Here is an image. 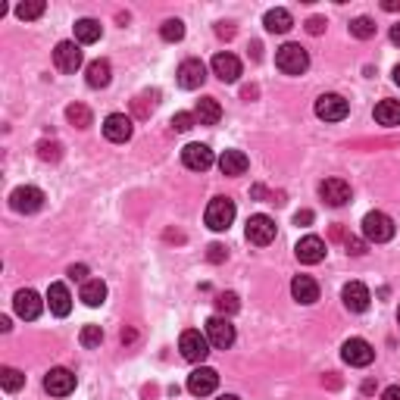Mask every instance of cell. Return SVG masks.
Returning a JSON list of instances; mask_svg holds the SVG:
<instances>
[{"label": "cell", "instance_id": "cell-45", "mask_svg": "<svg viewBox=\"0 0 400 400\" xmlns=\"http://www.w3.org/2000/svg\"><path fill=\"white\" fill-rule=\"evenodd\" d=\"M382 400H400V384H391V388H384Z\"/></svg>", "mask_w": 400, "mask_h": 400}, {"label": "cell", "instance_id": "cell-1", "mask_svg": "<svg viewBox=\"0 0 400 400\" xmlns=\"http://www.w3.org/2000/svg\"><path fill=\"white\" fill-rule=\"evenodd\" d=\"M363 235L366 241H375V244H384L394 238V219L382 210H372V213L363 216Z\"/></svg>", "mask_w": 400, "mask_h": 400}, {"label": "cell", "instance_id": "cell-16", "mask_svg": "<svg viewBox=\"0 0 400 400\" xmlns=\"http://www.w3.org/2000/svg\"><path fill=\"white\" fill-rule=\"evenodd\" d=\"M294 253H297V260H301V263H307V266L322 263V260H325V241L319 235H307V238H301V241H297Z\"/></svg>", "mask_w": 400, "mask_h": 400}, {"label": "cell", "instance_id": "cell-30", "mask_svg": "<svg viewBox=\"0 0 400 400\" xmlns=\"http://www.w3.org/2000/svg\"><path fill=\"white\" fill-rule=\"evenodd\" d=\"M66 119H69L75 128H88V126H91V110H88L85 104H69V107H66Z\"/></svg>", "mask_w": 400, "mask_h": 400}, {"label": "cell", "instance_id": "cell-53", "mask_svg": "<svg viewBox=\"0 0 400 400\" xmlns=\"http://www.w3.org/2000/svg\"><path fill=\"white\" fill-rule=\"evenodd\" d=\"M216 400H241V397H235V394H222V397H216Z\"/></svg>", "mask_w": 400, "mask_h": 400}, {"label": "cell", "instance_id": "cell-48", "mask_svg": "<svg viewBox=\"0 0 400 400\" xmlns=\"http://www.w3.org/2000/svg\"><path fill=\"white\" fill-rule=\"evenodd\" d=\"M382 10H388V13H397V10H400V0H384V4H382Z\"/></svg>", "mask_w": 400, "mask_h": 400}, {"label": "cell", "instance_id": "cell-27", "mask_svg": "<svg viewBox=\"0 0 400 400\" xmlns=\"http://www.w3.org/2000/svg\"><path fill=\"white\" fill-rule=\"evenodd\" d=\"M110 63L107 60H94V63H88V85L91 88H107V85H110Z\"/></svg>", "mask_w": 400, "mask_h": 400}, {"label": "cell", "instance_id": "cell-29", "mask_svg": "<svg viewBox=\"0 0 400 400\" xmlns=\"http://www.w3.org/2000/svg\"><path fill=\"white\" fill-rule=\"evenodd\" d=\"M100 23L97 19H78L75 23V41H82V44H94V41H100Z\"/></svg>", "mask_w": 400, "mask_h": 400}, {"label": "cell", "instance_id": "cell-35", "mask_svg": "<svg viewBox=\"0 0 400 400\" xmlns=\"http://www.w3.org/2000/svg\"><path fill=\"white\" fill-rule=\"evenodd\" d=\"M41 13H44V0H25V4L16 6V16L25 19V23H28V19H38Z\"/></svg>", "mask_w": 400, "mask_h": 400}, {"label": "cell", "instance_id": "cell-5", "mask_svg": "<svg viewBox=\"0 0 400 400\" xmlns=\"http://www.w3.org/2000/svg\"><path fill=\"white\" fill-rule=\"evenodd\" d=\"M10 207L16 210V213H38V210L44 207V191L35 185L16 188V191L10 194Z\"/></svg>", "mask_w": 400, "mask_h": 400}, {"label": "cell", "instance_id": "cell-40", "mask_svg": "<svg viewBox=\"0 0 400 400\" xmlns=\"http://www.w3.org/2000/svg\"><path fill=\"white\" fill-rule=\"evenodd\" d=\"M347 253L363 257V253H366V241H363V238H347Z\"/></svg>", "mask_w": 400, "mask_h": 400}, {"label": "cell", "instance_id": "cell-39", "mask_svg": "<svg viewBox=\"0 0 400 400\" xmlns=\"http://www.w3.org/2000/svg\"><path fill=\"white\" fill-rule=\"evenodd\" d=\"M194 113H176L172 116V128H176V132H191L194 128Z\"/></svg>", "mask_w": 400, "mask_h": 400}, {"label": "cell", "instance_id": "cell-33", "mask_svg": "<svg viewBox=\"0 0 400 400\" xmlns=\"http://www.w3.org/2000/svg\"><path fill=\"white\" fill-rule=\"evenodd\" d=\"M0 384H4V391H19L25 384V375L13 366H4L0 369Z\"/></svg>", "mask_w": 400, "mask_h": 400}, {"label": "cell", "instance_id": "cell-36", "mask_svg": "<svg viewBox=\"0 0 400 400\" xmlns=\"http://www.w3.org/2000/svg\"><path fill=\"white\" fill-rule=\"evenodd\" d=\"M216 310H219V316H231V313H238V310H241L238 294H231V291L219 294V297H216Z\"/></svg>", "mask_w": 400, "mask_h": 400}, {"label": "cell", "instance_id": "cell-38", "mask_svg": "<svg viewBox=\"0 0 400 400\" xmlns=\"http://www.w3.org/2000/svg\"><path fill=\"white\" fill-rule=\"evenodd\" d=\"M38 157L44 159V163H56V159L63 157V147L56 141H41L38 144Z\"/></svg>", "mask_w": 400, "mask_h": 400}, {"label": "cell", "instance_id": "cell-52", "mask_svg": "<svg viewBox=\"0 0 400 400\" xmlns=\"http://www.w3.org/2000/svg\"><path fill=\"white\" fill-rule=\"evenodd\" d=\"M394 85H400V63L394 66Z\"/></svg>", "mask_w": 400, "mask_h": 400}, {"label": "cell", "instance_id": "cell-25", "mask_svg": "<svg viewBox=\"0 0 400 400\" xmlns=\"http://www.w3.org/2000/svg\"><path fill=\"white\" fill-rule=\"evenodd\" d=\"M263 25H266V32H272V35H285L291 32V25H294V19H291V13L288 10H269L266 16H263Z\"/></svg>", "mask_w": 400, "mask_h": 400}, {"label": "cell", "instance_id": "cell-32", "mask_svg": "<svg viewBox=\"0 0 400 400\" xmlns=\"http://www.w3.org/2000/svg\"><path fill=\"white\" fill-rule=\"evenodd\" d=\"M159 35H163V41L176 44V41L185 38V23H181V19H166V23L159 25Z\"/></svg>", "mask_w": 400, "mask_h": 400}, {"label": "cell", "instance_id": "cell-31", "mask_svg": "<svg viewBox=\"0 0 400 400\" xmlns=\"http://www.w3.org/2000/svg\"><path fill=\"white\" fill-rule=\"evenodd\" d=\"M154 107H157V91L154 94H138L132 100V110H135L138 119H147V116L154 113Z\"/></svg>", "mask_w": 400, "mask_h": 400}, {"label": "cell", "instance_id": "cell-9", "mask_svg": "<svg viewBox=\"0 0 400 400\" xmlns=\"http://www.w3.org/2000/svg\"><path fill=\"white\" fill-rule=\"evenodd\" d=\"M207 338H210V344H213V347L225 351V347L235 344V325H231L225 316L207 319Z\"/></svg>", "mask_w": 400, "mask_h": 400}, {"label": "cell", "instance_id": "cell-51", "mask_svg": "<svg viewBox=\"0 0 400 400\" xmlns=\"http://www.w3.org/2000/svg\"><path fill=\"white\" fill-rule=\"evenodd\" d=\"M244 97H247V100L257 97V88H253V85H247V88H244Z\"/></svg>", "mask_w": 400, "mask_h": 400}, {"label": "cell", "instance_id": "cell-20", "mask_svg": "<svg viewBox=\"0 0 400 400\" xmlns=\"http://www.w3.org/2000/svg\"><path fill=\"white\" fill-rule=\"evenodd\" d=\"M210 66L219 82H238V75H241V60L235 54H216Z\"/></svg>", "mask_w": 400, "mask_h": 400}, {"label": "cell", "instance_id": "cell-23", "mask_svg": "<svg viewBox=\"0 0 400 400\" xmlns=\"http://www.w3.org/2000/svg\"><path fill=\"white\" fill-rule=\"evenodd\" d=\"M291 294H294L297 303H316L319 301V285L310 279V275H297L291 281Z\"/></svg>", "mask_w": 400, "mask_h": 400}, {"label": "cell", "instance_id": "cell-34", "mask_svg": "<svg viewBox=\"0 0 400 400\" xmlns=\"http://www.w3.org/2000/svg\"><path fill=\"white\" fill-rule=\"evenodd\" d=\"M351 35H353V38H360V41L372 38V35H375V23L369 16H356L353 23H351Z\"/></svg>", "mask_w": 400, "mask_h": 400}, {"label": "cell", "instance_id": "cell-13", "mask_svg": "<svg viewBox=\"0 0 400 400\" xmlns=\"http://www.w3.org/2000/svg\"><path fill=\"white\" fill-rule=\"evenodd\" d=\"M341 301H344V307L351 313H366L372 294H369V288L363 281H347L344 291H341Z\"/></svg>", "mask_w": 400, "mask_h": 400}, {"label": "cell", "instance_id": "cell-49", "mask_svg": "<svg viewBox=\"0 0 400 400\" xmlns=\"http://www.w3.org/2000/svg\"><path fill=\"white\" fill-rule=\"evenodd\" d=\"M166 241H185V235L181 231H166Z\"/></svg>", "mask_w": 400, "mask_h": 400}, {"label": "cell", "instance_id": "cell-42", "mask_svg": "<svg viewBox=\"0 0 400 400\" xmlns=\"http://www.w3.org/2000/svg\"><path fill=\"white\" fill-rule=\"evenodd\" d=\"M85 275H88V266H82V263H78V266H69V279H75V281H82V285H85V281H88Z\"/></svg>", "mask_w": 400, "mask_h": 400}, {"label": "cell", "instance_id": "cell-26", "mask_svg": "<svg viewBox=\"0 0 400 400\" xmlns=\"http://www.w3.org/2000/svg\"><path fill=\"white\" fill-rule=\"evenodd\" d=\"M375 122L378 126H388V128L400 126V100H382V104L375 107Z\"/></svg>", "mask_w": 400, "mask_h": 400}, {"label": "cell", "instance_id": "cell-54", "mask_svg": "<svg viewBox=\"0 0 400 400\" xmlns=\"http://www.w3.org/2000/svg\"><path fill=\"white\" fill-rule=\"evenodd\" d=\"M397 319H400V310H397Z\"/></svg>", "mask_w": 400, "mask_h": 400}, {"label": "cell", "instance_id": "cell-37", "mask_svg": "<svg viewBox=\"0 0 400 400\" xmlns=\"http://www.w3.org/2000/svg\"><path fill=\"white\" fill-rule=\"evenodd\" d=\"M78 341H82V347H100L104 329H100V325H85L82 334H78Z\"/></svg>", "mask_w": 400, "mask_h": 400}, {"label": "cell", "instance_id": "cell-43", "mask_svg": "<svg viewBox=\"0 0 400 400\" xmlns=\"http://www.w3.org/2000/svg\"><path fill=\"white\" fill-rule=\"evenodd\" d=\"M225 257H229V253H225L222 244H213V247H210V260H213V263H222Z\"/></svg>", "mask_w": 400, "mask_h": 400}, {"label": "cell", "instance_id": "cell-14", "mask_svg": "<svg viewBox=\"0 0 400 400\" xmlns=\"http://www.w3.org/2000/svg\"><path fill=\"white\" fill-rule=\"evenodd\" d=\"M319 198L329 203V207H344L351 200V185L344 178H325L319 185Z\"/></svg>", "mask_w": 400, "mask_h": 400}, {"label": "cell", "instance_id": "cell-3", "mask_svg": "<svg viewBox=\"0 0 400 400\" xmlns=\"http://www.w3.org/2000/svg\"><path fill=\"white\" fill-rule=\"evenodd\" d=\"M207 229H213V231H225L231 222H235V200H229V198H213L210 200V207H207Z\"/></svg>", "mask_w": 400, "mask_h": 400}, {"label": "cell", "instance_id": "cell-21", "mask_svg": "<svg viewBox=\"0 0 400 400\" xmlns=\"http://www.w3.org/2000/svg\"><path fill=\"white\" fill-rule=\"evenodd\" d=\"M47 303H50V313H54V316H69V310H72L69 288L63 285V281H54V285L47 288Z\"/></svg>", "mask_w": 400, "mask_h": 400}, {"label": "cell", "instance_id": "cell-2", "mask_svg": "<svg viewBox=\"0 0 400 400\" xmlns=\"http://www.w3.org/2000/svg\"><path fill=\"white\" fill-rule=\"evenodd\" d=\"M275 66L285 72V75H303L310 69V54L301 44H285L275 54Z\"/></svg>", "mask_w": 400, "mask_h": 400}, {"label": "cell", "instance_id": "cell-24", "mask_svg": "<svg viewBox=\"0 0 400 400\" xmlns=\"http://www.w3.org/2000/svg\"><path fill=\"white\" fill-rule=\"evenodd\" d=\"M247 157L241 154V150H222V157H219V169H222V176H244L247 172Z\"/></svg>", "mask_w": 400, "mask_h": 400}, {"label": "cell", "instance_id": "cell-11", "mask_svg": "<svg viewBox=\"0 0 400 400\" xmlns=\"http://www.w3.org/2000/svg\"><path fill=\"white\" fill-rule=\"evenodd\" d=\"M216 384H219V375H216V369H210V366H200V369H194V372L188 375V391H191L194 397L213 394Z\"/></svg>", "mask_w": 400, "mask_h": 400}, {"label": "cell", "instance_id": "cell-18", "mask_svg": "<svg viewBox=\"0 0 400 400\" xmlns=\"http://www.w3.org/2000/svg\"><path fill=\"white\" fill-rule=\"evenodd\" d=\"M104 135H107V141H113V144H126L128 138H132V119L122 116V113L107 116L104 119Z\"/></svg>", "mask_w": 400, "mask_h": 400}, {"label": "cell", "instance_id": "cell-19", "mask_svg": "<svg viewBox=\"0 0 400 400\" xmlns=\"http://www.w3.org/2000/svg\"><path fill=\"white\" fill-rule=\"evenodd\" d=\"M13 307H16V316L38 319L41 310H44V301H41V297L35 294L32 288H25V291H16V297H13Z\"/></svg>", "mask_w": 400, "mask_h": 400}, {"label": "cell", "instance_id": "cell-6", "mask_svg": "<svg viewBox=\"0 0 400 400\" xmlns=\"http://www.w3.org/2000/svg\"><path fill=\"white\" fill-rule=\"evenodd\" d=\"M247 241L257 244V247L272 244L275 241V222L269 219V216H263V213L250 216V219H247Z\"/></svg>", "mask_w": 400, "mask_h": 400}, {"label": "cell", "instance_id": "cell-46", "mask_svg": "<svg viewBox=\"0 0 400 400\" xmlns=\"http://www.w3.org/2000/svg\"><path fill=\"white\" fill-rule=\"evenodd\" d=\"M294 222H297V225H310V222H313V213H310V210H301V213L294 216Z\"/></svg>", "mask_w": 400, "mask_h": 400}, {"label": "cell", "instance_id": "cell-7", "mask_svg": "<svg viewBox=\"0 0 400 400\" xmlns=\"http://www.w3.org/2000/svg\"><path fill=\"white\" fill-rule=\"evenodd\" d=\"M44 391L47 394H54V397L72 394V391H75V372H72V369H63V366L50 369V372L44 375Z\"/></svg>", "mask_w": 400, "mask_h": 400}, {"label": "cell", "instance_id": "cell-8", "mask_svg": "<svg viewBox=\"0 0 400 400\" xmlns=\"http://www.w3.org/2000/svg\"><path fill=\"white\" fill-rule=\"evenodd\" d=\"M341 356H344L347 366H369V363L375 360V351H372L369 341L351 338V341H344V347H341Z\"/></svg>", "mask_w": 400, "mask_h": 400}, {"label": "cell", "instance_id": "cell-17", "mask_svg": "<svg viewBox=\"0 0 400 400\" xmlns=\"http://www.w3.org/2000/svg\"><path fill=\"white\" fill-rule=\"evenodd\" d=\"M54 63L60 72H75L82 66V50H78L75 41H60L54 50Z\"/></svg>", "mask_w": 400, "mask_h": 400}, {"label": "cell", "instance_id": "cell-4", "mask_svg": "<svg viewBox=\"0 0 400 400\" xmlns=\"http://www.w3.org/2000/svg\"><path fill=\"white\" fill-rule=\"evenodd\" d=\"M178 351H181L185 360L203 363L210 356V338L207 334H200L198 329H188V332H181V338H178Z\"/></svg>", "mask_w": 400, "mask_h": 400}, {"label": "cell", "instance_id": "cell-22", "mask_svg": "<svg viewBox=\"0 0 400 400\" xmlns=\"http://www.w3.org/2000/svg\"><path fill=\"white\" fill-rule=\"evenodd\" d=\"M194 119L200 122V126H216V122L222 119V107L216 97H200L198 107H194Z\"/></svg>", "mask_w": 400, "mask_h": 400}, {"label": "cell", "instance_id": "cell-12", "mask_svg": "<svg viewBox=\"0 0 400 400\" xmlns=\"http://www.w3.org/2000/svg\"><path fill=\"white\" fill-rule=\"evenodd\" d=\"M181 163H185L188 169H194V172H207L210 166L216 163V157H213V150H210L207 144H188V147L181 150Z\"/></svg>", "mask_w": 400, "mask_h": 400}, {"label": "cell", "instance_id": "cell-50", "mask_svg": "<svg viewBox=\"0 0 400 400\" xmlns=\"http://www.w3.org/2000/svg\"><path fill=\"white\" fill-rule=\"evenodd\" d=\"M391 41H394V44H400V23L391 25Z\"/></svg>", "mask_w": 400, "mask_h": 400}, {"label": "cell", "instance_id": "cell-41", "mask_svg": "<svg viewBox=\"0 0 400 400\" xmlns=\"http://www.w3.org/2000/svg\"><path fill=\"white\" fill-rule=\"evenodd\" d=\"M307 32L310 35H322L325 32V19L322 16H310L307 19Z\"/></svg>", "mask_w": 400, "mask_h": 400}, {"label": "cell", "instance_id": "cell-44", "mask_svg": "<svg viewBox=\"0 0 400 400\" xmlns=\"http://www.w3.org/2000/svg\"><path fill=\"white\" fill-rule=\"evenodd\" d=\"M216 35H219V38H235V25H231V23H219V25H216Z\"/></svg>", "mask_w": 400, "mask_h": 400}, {"label": "cell", "instance_id": "cell-47", "mask_svg": "<svg viewBox=\"0 0 400 400\" xmlns=\"http://www.w3.org/2000/svg\"><path fill=\"white\" fill-rule=\"evenodd\" d=\"M135 338H138V332H135V329H122V344H132Z\"/></svg>", "mask_w": 400, "mask_h": 400}, {"label": "cell", "instance_id": "cell-15", "mask_svg": "<svg viewBox=\"0 0 400 400\" xmlns=\"http://www.w3.org/2000/svg\"><path fill=\"white\" fill-rule=\"evenodd\" d=\"M176 78H178V85H181L185 91H194V88H200V85L207 82V66H203L200 60H185V63L178 66Z\"/></svg>", "mask_w": 400, "mask_h": 400}, {"label": "cell", "instance_id": "cell-28", "mask_svg": "<svg viewBox=\"0 0 400 400\" xmlns=\"http://www.w3.org/2000/svg\"><path fill=\"white\" fill-rule=\"evenodd\" d=\"M82 301L88 303V307H100V303L107 301V285L100 279H88L82 285Z\"/></svg>", "mask_w": 400, "mask_h": 400}, {"label": "cell", "instance_id": "cell-10", "mask_svg": "<svg viewBox=\"0 0 400 400\" xmlns=\"http://www.w3.org/2000/svg\"><path fill=\"white\" fill-rule=\"evenodd\" d=\"M347 100L341 97V94H322V97L316 100V116L325 122H341L347 116Z\"/></svg>", "mask_w": 400, "mask_h": 400}]
</instances>
